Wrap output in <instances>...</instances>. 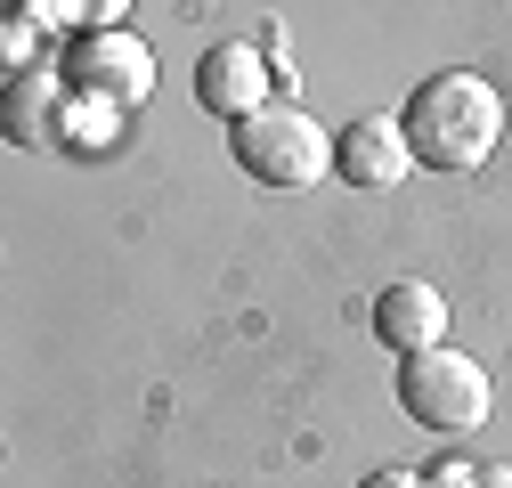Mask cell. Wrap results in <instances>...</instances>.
Listing matches in <instances>:
<instances>
[{"mask_svg":"<svg viewBox=\"0 0 512 488\" xmlns=\"http://www.w3.org/2000/svg\"><path fill=\"white\" fill-rule=\"evenodd\" d=\"M399 131H407L415 163H431V171H480L504 139V90L464 74V66H447V74L415 82Z\"/></svg>","mask_w":512,"mask_h":488,"instance_id":"1","label":"cell"},{"mask_svg":"<svg viewBox=\"0 0 512 488\" xmlns=\"http://www.w3.org/2000/svg\"><path fill=\"white\" fill-rule=\"evenodd\" d=\"M228 155L244 163V179H261V188H317V179L334 171V131H317L293 98H277V106H261L252 122L228 131Z\"/></svg>","mask_w":512,"mask_h":488,"instance_id":"2","label":"cell"},{"mask_svg":"<svg viewBox=\"0 0 512 488\" xmlns=\"http://www.w3.org/2000/svg\"><path fill=\"white\" fill-rule=\"evenodd\" d=\"M399 407L423 423V432L439 440H464L488 423V366L456 342H439V350H415L399 358Z\"/></svg>","mask_w":512,"mask_h":488,"instance_id":"3","label":"cell"},{"mask_svg":"<svg viewBox=\"0 0 512 488\" xmlns=\"http://www.w3.org/2000/svg\"><path fill=\"white\" fill-rule=\"evenodd\" d=\"M57 74H66L74 98H90V106H106V114H131V106H147V90H155V49H147L131 25H90V33L66 41Z\"/></svg>","mask_w":512,"mask_h":488,"instance_id":"4","label":"cell"},{"mask_svg":"<svg viewBox=\"0 0 512 488\" xmlns=\"http://www.w3.org/2000/svg\"><path fill=\"white\" fill-rule=\"evenodd\" d=\"M106 131H114V114L74 98L57 66H33L9 82V139L17 147H98Z\"/></svg>","mask_w":512,"mask_h":488,"instance_id":"5","label":"cell"},{"mask_svg":"<svg viewBox=\"0 0 512 488\" xmlns=\"http://www.w3.org/2000/svg\"><path fill=\"white\" fill-rule=\"evenodd\" d=\"M196 106L220 114L228 131L252 122L261 106H277V57L252 49V41H212V49L196 57Z\"/></svg>","mask_w":512,"mask_h":488,"instance_id":"6","label":"cell"},{"mask_svg":"<svg viewBox=\"0 0 512 488\" xmlns=\"http://www.w3.org/2000/svg\"><path fill=\"white\" fill-rule=\"evenodd\" d=\"M407 171H415V147H407V131H399L391 114H358V122L334 131V179H342V188L391 196Z\"/></svg>","mask_w":512,"mask_h":488,"instance_id":"7","label":"cell"},{"mask_svg":"<svg viewBox=\"0 0 512 488\" xmlns=\"http://www.w3.org/2000/svg\"><path fill=\"white\" fill-rule=\"evenodd\" d=\"M374 342L399 350V358L439 350V342H447V301H439V285H423V277L382 285V293H374Z\"/></svg>","mask_w":512,"mask_h":488,"instance_id":"8","label":"cell"},{"mask_svg":"<svg viewBox=\"0 0 512 488\" xmlns=\"http://www.w3.org/2000/svg\"><path fill=\"white\" fill-rule=\"evenodd\" d=\"M41 33H90L82 17H122V9H74V0H33V9H25Z\"/></svg>","mask_w":512,"mask_h":488,"instance_id":"9","label":"cell"},{"mask_svg":"<svg viewBox=\"0 0 512 488\" xmlns=\"http://www.w3.org/2000/svg\"><path fill=\"white\" fill-rule=\"evenodd\" d=\"M33 33H41V25H33V17L17 9V25H9V41H0V49H9V74H33V66H25V57H33Z\"/></svg>","mask_w":512,"mask_h":488,"instance_id":"10","label":"cell"},{"mask_svg":"<svg viewBox=\"0 0 512 488\" xmlns=\"http://www.w3.org/2000/svg\"><path fill=\"white\" fill-rule=\"evenodd\" d=\"M358 488H431V472H415V464H382V472H366Z\"/></svg>","mask_w":512,"mask_h":488,"instance_id":"11","label":"cell"},{"mask_svg":"<svg viewBox=\"0 0 512 488\" xmlns=\"http://www.w3.org/2000/svg\"><path fill=\"white\" fill-rule=\"evenodd\" d=\"M480 488H512V464H480Z\"/></svg>","mask_w":512,"mask_h":488,"instance_id":"12","label":"cell"}]
</instances>
